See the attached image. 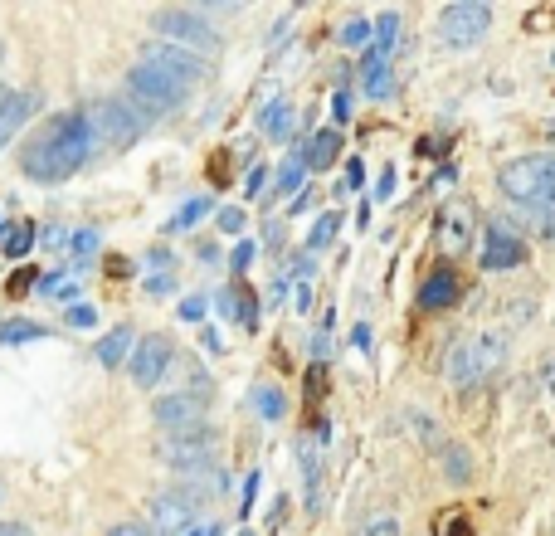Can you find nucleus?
I'll list each match as a JSON object with an SVG mask.
<instances>
[{
	"mask_svg": "<svg viewBox=\"0 0 555 536\" xmlns=\"http://www.w3.org/2000/svg\"><path fill=\"white\" fill-rule=\"evenodd\" d=\"M93 147L98 142H93L88 113H54L44 117L35 127V137L20 147V171L39 186H59V181H69L74 171L88 166Z\"/></svg>",
	"mask_w": 555,
	"mask_h": 536,
	"instance_id": "nucleus-1",
	"label": "nucleus"
},
{
	"mask_svg": "<svg viewBox=\"0 0 555 536\" xmlns=\"http://www.w3.org/2000/svg\"><path fill=\"white\" fill-rule=\"evenodd\" d=\"M185 88L181 78L161 74V69H151V64H137L132 74L122 78V98L137 108V113L147 117V122H161V117H171L176 108L185 103Z\"/></svg>",
	"mask_w": 555,
	"mask_h": 536,
	"instance_id": "nucleus-2",
	"label": "nucleus"
},
{
	"mask_svg": "<svg viewBox=\"0 0 555 536\" xmlns=\"http://www.w3.org/2000/svg\"><path fill=\"white\" fill-rule=\"evenodd\" d=\"M497 186L512 205H526V210L546 205V195L555 186V156H517V161H507L497 171Z\"/></svg>",
	"mask_w": 555,
	"mask_h": 536,
	"instance_id": "nucleus-3",
	"label": "nucleus"
},
{
	"mask_svg": "<svg viewBox=\"0 0 555 536\" xmlns=\"http://www.w3.org/2000/svg\"><path fill=\"white\" fill-rule=\"evenodd\" d=\"M88 122H93V142L108 147V152H127V147L151 127L127 98H98V103L88 108Z\"/></svg>",
	"mask_w": 555,
	"mask_h": 536,
	"instance_id": "nucleus-4",
	"label": "nucleus"
},
{
	"mask_svg": "<svg viewBox=\"0 0 555 536\" xmlns=\"http://www.w3.org/2000/svg\"><path fill=\"white\" fill-rule=\"evenodd\" d=\"M151 30L171 44H185V49H200V54H220V30L195 15V10H156L151 15Z\"/></svg>",
	"mask_w": 555,
	"mask_h": 536,
	"instance_id": "nucleus-5",
	"label": "nucleus"
},
{
	"mask_svg": "<svg viewBox=\"0 0 555 536\" xmlns=\"http://www.w3.org/2000/svg\"><path fill=\"white\" fill-rule=\"evenodd\" d=\"M142 64H151V69H161V74H171V78H181L185 88H195V83L210 78V54L185 49V44H171V39L147 44V49H142Z\"/></svg>",
	"mask_w": 555,
	"mask_h": 536,
	"instance_id": "nucleus-6",
	"label": "nucleus"
},
{
	"mask_svg": "<svg viewBox=\"0 0 555 536\" xmlns=\"http://www.w3.org/2000/svg\"><path fill=\"white\" fill-rule=\"evenodd\" d=\"M487 25H492V10H487V0H453L444 15H439V35H444L448 49H473L482 44L487 35Z\"/></svg>",
	"mask_w": 555,
	"mask_h": 536,
	"instance_id": "nucleus-7",
	"label": "nucleus"
},
{
	"mask_svg": "<svg viewBox=\"0 0 555 536\" xmlns=\"http://www.w3.org/2000/svg\"><path fill=\"white\" fill-rule=\"evenodd\" d=\"M205 405H210V395L205 390H171V395H161L156 405H151V420L161 424V429H190V424H200L205 415Z\"/></svg>",
	"mask_w": 555,
	"mask_h": 536,
	"instance_id": "nucleus-8",
	"label": "nucleus"
},
{
	"mask_svg": "<svg viewBox=\"0 0 555 536\" xmlns=\"http://www.w3.org/2000/svg\"><path fill=\"white\" fill-rule=\"evenodd\" d=\"M171 356H176V346L166 342L161 332L156 337H142V342L132 346V356H127V366H132V381L142 385V390H151V385L161 381L166 371H171Z\"/></svg>",
	"mask_w": 555,
	"mask_h": 536,
	"instance_id": "nucleus-9",
	"label": "nucleus"
},
{
	"mask_svg": "<svg viewBox=\"0 0 555 536\" xmlns=\"http://www.w3.org/2000/svg\"><path fill=\"white\" fill-rule=\"evenodd\" d=\"M210 454H215V429L210 424H190V429H176L166 439V459L176 468H200V463H210Z\"/></svg>",
	"mask_w": 555,
	"mask_h": 536,
	"instance_id": "nucleus-10",
	"label": "nucleus"
},
{
	"mask_svg": "<svg viewBox=\"0 0 555 536\" xmlns=\"http://www.w3.org/2000/svg\"><path fill=\"white\" fill-rule=\"evenodd\" d=\"M39 93H20V88H0V152L25 132V122H35Z\"/></svg>",
	"mask_w": 555,
	"mask_h": 536,
	"instance_id": "nucleus-11",
	"label": "nucleus"
},
{
	"mask_svg": "<svg viewBox=\"0 0 555 536\" xmlns=\"http://www.w3.org/2000/svg\"><path fill=\"white\" fill-rule=\"evenodd\" d=\"M473 239H478V215H473V205L453 200L444 215H439V249H444V254H463Z\"/></svg>",
	"mask_w": 555,
	"mask_h": 536,
	"instance_id": "nucleus-12",
	"label": "nucleus"
},
{
	"mask_svg": "<svg viewBox=\"0 0 555 536\" xmlns=\"http://www.w3.org/2000/svg\"><path fill=\"white\" fill-rule=\"evenodd\" d=\"M478 259L487 273H502V268H521V259H526V244H521V234L502 230V225H492V230L482 234V249Z\"/></svg>",
	"mask_w": 555,
	"mask_h": 536,
	"instance_id": "nucleus-13",
	"label": "nucleus"
},
{
	"mask_svg": "<svg viewBox=\"0 0 555 536\" xmlns=\"http://www.w3.org/2000/svg\"><path fill=\"white\" fill-rule=\"evenodd\" d=\"M195 522V498L190 493H161L151 498V527L156 532H185Z\"/></svg>",
	"mask_w": 555,
	"mask_h": 536,
	"instance_id": "nucleus-14",
	"label": "nucleus"
},
{
	"mask_svg": "<svg viewBox=\"0 0 555 536\" xmlns=\"http://www.w3.org/2000/svg\"><path fill=\"white\" fill-rule=\"evenodd\" d=\"M473 346V371H478V385L492 381L502 366H507V337L502 332H478V337H468Z\"/></svg>",
	"mask_w": 555,
	"mask_h": 536,
	"instance_id": "nucleus-15",
	"label": "nucleus"
},
{
	"mask_svg": "<svg viewBox=\"0 0 555 536\" xmlns=\"http://www.w3.org/2000/svg\"><path fill=\"white\" fill-rule=\"evenodd\" d=\"M458 293H463L458 273H453V268H434V273L424 278V288H419V307H424V312H444V307L458 303Z\"/></svg>",
	"mask_w": 555,
	"mask_h": 536,
	"instance_id": "nucleus-16",
	"label": "nucleus"
},
{
	"mask_svg": "<svg viewBox=\"0 0 555 536\" xmlns=\"http://www.w3.org/2000/svg\"><path fill=\"white\" fill-rule=\"evenodd\" d=\"M220 312L234 317V322H244V327H259V298H254V288L244 278H234L220 293Z\"/></svg>",
	"mask_w": 555,
	"mask_h": 536,
	"instance_id": "nucleus-17",
	"label": "nucleus"
},
{
	"mask_svg": "<svg viewBox=\"0 0 555 536\" xmlns=\"http://www.w3.org/2000/svg\"><path fill=\"white\" fill-rule=\"evenodd\" d=\"M444 381L448 385H478V371H473V346H468V337L463 342H453L448 346V356H444Z\"/></svg>",
	"mask_w": 555,
	"mask_h": 536,
	"instance_id": "nucleus-18",
	"label": "nucleus"
},
{
	"mask_svg": "<svg viewBox=\"0 0 555 536\" xmlns=\"http://www.w3.org/2000/svg\"><path fill=\"white\" fill-rule=\"evenodd\" d=\"M132 346H137V337H132V327H112L108 337H103V342H98V351H93V356H98V366H122V361H127V356H132Z\"/></svg>",
	"mask_w": 555,
	"mask_h": 536,
	"instance_id": "nucleus-19",
	"label": "nucleus"
},
{
	"mask_svg": "<svg viewBox=\"0 0 555 536\" xmlns=\"http://www.w3.org/2000/svg\"><path fill=\"white\" fill-rule=\"evenodd\" d=\"M30 249H35V225L30 220H15V225L0 230V254L5 259H25Z\"/></svg>",
	"mask_w": 555,
	"mask_h": 536,
	"instance_id": "nucleus-20",
	"label": "nucleus"
},
{
	"mask_svg": "<svg viewBox=\"0 0 555 536\" xmlns=\"http://www.w3.org/2000/svg\"><path fill=\"white\" fill-rule=\"evenodd\" d=\"M336 156H341V132H317L312 142H307V152H302V161L312 166V171H327Z\"/></svg>",
	"mask_w": 555,
	"mask_h": 536,
	"instance_id": "nucleus-21",
	"label": "nucleus"
},
{
	"mask_svg": "<svg viewBox=\"0 0 555 536\" xmlns=\"http://www.w3.org/2000/svg\"><path fill=\"white\" fill-rule=\"evenodd\" d=\"M259 127H263V137H273V142H283L288 132H293V108L283 103V98H273L268 108L259 113Z\"/></svg>",
	"mask_w": 555,
	"mask_h": 536,
	"instance_id": "nucleus-22",
	"label": "nucleus"
},
{
	"mask_svg": "<svg viewBox=\"0 0 555 536\" xmlns=\"http://www.w3.org/2000/svg\"><path fill=\"white\" fill-rule=\"evenodd\" d=\"M49 327H39L30 317H15V322H0V346H25V342H44Z\"/></svg>",
	"mask_w": 555,
	"mask_h": 536,
	"instance_id": "nucleus-23",
	"label": "nucleus"
},
{
	"mask_svg": "<svg viewBox=\"0 0 555 536\" xmlns=\"http://www.w3.org/2000/svg\"><path fill=\"white\" fill-rule=\"evenodd\" d=\"M405 424H409V429H414V439H419L424 449H434V454L444 449V429H439V424L429 420L424 410H405Z\"/></svg>",
	"mask_w": 555,
	"mask_h": 536,
	"instance_id": "nucleus-24",
	"label": "nucleus"
},
{
	"mask_svg": "<svg viewBox=\"0 0 555 536\" xmlns=\"http://www.w3.org/2000/svg\"><path fill=\"white\" fill-rule=\"evenodd\" d=\"M439 463H444L448 483H468V478H473V459H468V449H458V444H444V449H439Z\"/></svg>",
	"mask_w": 555,
	"mask_h": 536,
	"instance_id": "nucleus-25",
	"label": "nucleus"
},
{
	"mask_svg": "<svg viewBox=\"0 0 555 536\" xmlns=\"http://www.w3.org/2000/svg\"><path fill=\"white\" fill-rule=\"evenodd\" d=\"M356 536H400V517H395L390 507H375V512H366V517H361Z\"/></svg>",
	"mask_w": 555,
	"mask_h": 536,
	"instance_id": "nucleus-26",
	"label": "nucleus"
},
{
	"mask_svg": "<svg viewBox=\"0 0 555 536\" xmlns=\"http://www.w3.org/2000/svg\"><path fill=\"white\" fill-rule=\"evenodd\" d=\"M254 410H259L263 420H283V415H288V400H283L278 385H259V390H254Z\"/></svg>",
	"mask_w": 555,
	"mask_h": 536,
	"instance_id": "nucleus-27",
	"label": "nucleus"
},
{
	"mask_svg": "<svg viewBox=\"0 0 555 536\" xmlns=\"http://www.w3.org/2000/svg\"><path fill=\"white\" fill-rule=\"evenodd\" d=\"M361 78H366V98H390V93H395V74H390V64L361 69Z\"/></svg>",
	"mask_w": 555,
	"mask_h": 536,
	"instance_id": "nucleus-28",
	"label": "nucleus"
},
{
	"mask_svg": "<svg viewBox=\"0 0 555 536\" xmlns=\"http://www.w3.org/2000/svg\"><path fill=\"white\" fill-rule=\"evenodd\" d=\"M336 230H341V215H332V210H327V215L312 225V239H307V244H312V249H327V244L336 239Z\"/></svg>",
	"mask_w": 555,
	"mask_h": 536,
	"instance_id": "nucleus-29",
	"label": "nucleus"
},
{
	"mask_svg": "<svg viewBox=\"0 0 555 536\" xmlns=\"http://www.w3.org/2000/svg\"><path fill=\"white\" fill-rule=\"evenodd\" d=\"M370 39H375V25H370V20H351V25L341 30V44H346V49H361Z\"/></svg>",
	"mask_w": 555,
	"mask_h": 536,
	"instance_id": "nucleus-30",
	"label": "nucleus"
},
{
	"mask_svg": "<svg viewBox=\"0 0 555 536\" xmlns=\"http://www.w3.org/2000/svg\"><path fill=\"white\" fill-rule=\"evenodd\" d=\"M302 166H307V161L297 156V161H288V166L278 171V195H293L297 186H302Z\"/></svg>",
	"mask_w": 555,
	"mask_h": 536,
	"instance_id": "nucleus-31",
	"label": "nucleus"
},
{
	"mask_svg": "<svg viewBox=\"0 0 555 536\" xmlns=\"http://www.w3.org/2000/svg\"><path fill=\"white\" fill-rule=\"evenodd\" d=\"M69 249H74L78 259H88V254H93V249H98V234H93V230H78L74 239H69Z\"/></svg>",
	"mask_w": 555,
	"mask_h": 536,
	"instance_id": "nucleus-32",
	"label": "nucleus"
},
{
	"mask_svg": "<svg viewBox=\"0 0 555 536\" xmlns=\"http://www.w3.org/2000/svg\"><path fill=\"white\" fill-rule=\"evenodd\" d=\"M536 381H541V395H546V400H555V351L541 361V376H536Z\"/></svg>",
	"mask_w": 555,
	"mask_h": 536,
	"instance_id": "nucleus-33",
	"label": "nucleus"
},
{
	"mask_svg": "<svg viewBox=\"0 0 555 536\" xmlns=\"http://www.w3.org/2000/svg\"><path fill=\"white\" fill-rule=\"evenodd\" d=\"M205 210H210V200H190L181 215H176V225H171V230H181V225H195V220H200Z\"/></svg>",
	"mask_w": 555,
	"mask_h": 536,
	"instance_id": "nucleus-34",
	"label": "nucleus"
},
{
	"mask_svg": "<svg viewBox=\"0 0 555 536\" xmlns=\"http://www.w3.org/2000/svg\"><path fill=\"white\" fill-rule=\"evenodd\" d=\"M254 498H259V473H249V478H244V498H239V517H249V512H254Z\"/></svg>",
	"mask_w": 555,
	"mask_h": 536,
	"instance_id": "nucleus-35",
	"label": "nucleus"
},
{
	"mask_svg": "<svg viewBox=\"0 0 555 536\" xmlns=\"http://www.w3.org/2000/svg\"><path fill=\"white\" fill-rule=\"evenodd\" d=\"M98 322V312L88 303H78V307H69V327H93Z\"/></svg>",
	"mask_w": 555,
	"mask_h": 536,
	"instance_id": "nucleus-36",
	"label": "nucleus"
},
{
	"mask_svg": "<svg viewBox=\"0 0 555 536\" xmlns=\"http://www.w3.org/2000/svg\"><path fill=\"white\" fill-rule=\"evenodd\" d=\"M220 230L224 234H239V230H244V210H234V205H229V210H220Z\"/></svg>",
	"mask_w": 555,
	"mask_h": 536,
	"instance_id": "nucleus-37",
	"label": "nucleus"
},
{
	"mask_svg": "<svg viewBox=\"0 0 555 536\" xmlns=\"http://www.w3.org/2000/svg\"><path fill=\"white\" fill-rule=\"evenodd\" d=\"M35 278H39V273H30V268H20V273H15V283H10V293L20 298V293H30V288H39Z\"/></svg>",
	"mask_w": 555,
	"mask_h": 536,
	"instance_id": "nucleus-38",
	"label": "nucleus"
},
{
	"mask_svg": "<svg viewBox=\"0 0 555 536\" xmlns=\"http://www.w3.org/2000/svg\"><path fill=\"white\" fill-rule=\"evenodd\" d=\"M205 317V298H185L181 303V322H200Z\"/></svg>",
	"mask_w": 555,
	"mask_h": 536,
	"instance_id": "nucleus-39",
	"label": "nucleus"
},
{
	"mask_svg": "<svg viewBox=\"0 0 555 536\" xmlns=\"http://www.w3.org/2000/svg\"><path fill=\"white\" fill-rule=\"evenodd\" d=\"M332 117L336 122H351V93H336L332 98Z\"/></svg>",
	"mask_w": 555,
	"mask_h": 536,
	"instance_id": "nucleus-40",
	"label": "nucleus"
},
{
	"mask_svg": "<svg viewBox=\"0 0 555 536\" xmlns=\"http://www.w3.org/2000/svg\"><path fill=\"white\" fill-rule=\"evenodd\" d=\"M390 191H395V171L385 166V171H380V181H375V200H390Z\"/></svg>",
	"mask_w": 555,
	"mask_h": 536,
	"instance_id": "nucleus-41",
	"label": "nucleus"
},
{
	"mask_svg": "<svg viewBox=\"0 0 555 536\" xmlns=\"http://www.w3.org/2000/svg\"><path fill=\"white\" fill-rule=\"evenodd\" d=\"M249 264H254V244L244 239V244L234 249V273H244V268H249Z\"/></svg>",
	"mask_w": 555,
	"mask_h": 536,
	"instance_id": "nucleus-42",
	"label": "nucleus"
},
{
	"mask_svg": "<svg viewBox=\"0 0 555 536\" xmlns=\"http://www.w3.org/2000/svg\"><path fill=\"white\" fill-rule=\"evenodd\" d=\"M205 10H224V15H234V10H244L249 0H200Z\"/></svg>",
	"mask_w": 555,
	"mask_h": 536,
	"instance_id": "nucleus-43",
	"label": "nucleus"
},
{
	"mask_svg": "<svg viewBox=\"0 0 555 536\" xmlns=\"http://www.w3.org/2000/svg\"><path fill=\"white\" fill-rule=\"evenodd\" d=\"M147 293H156V298H161V293H171V278H166V273L147 278Z\"/></svg>",
	"mask_w": 555,
	"mask_h": 536,
	"instance_id": "nucleus-44",
	"label": "nucleus"
},
{
	"mask_svg": "<svg viewBox=\"0 0 555 536\" xmlns=\"http://www.w3.org/2000/svg\"><path fill=\"white\" fill-rule=\"evenodd\" d=\"M108 536H147V527H137V522H117Z\"/></svg>",
	"mask_w": 555,
	"mask_h": 536,
	"instance_id": "nucleus-45",
	"label": "nucleus"
},
{
	"mask_svg": "<svg viewBox=\"0 0 555 536\" xmlns=\"http://www.w3.org/2000/svg\"><path fill=\"white\" fill-rule=\"evenodd\" d=\"M0 536H35L30 527H20V522H0Z\"/></svg>",
	"mask_w": 555,
	"mask_h": 536,
	"instance_id": "nucleus-46",
	"label": "nucleus"
},
{
	"mask_svg": "<svg viewBox=\"0 0 555 536\" xmlns=\"http://www.w3.org/2000/svg\"><path fill=\"white\" fill-rule=\"evenodd\" d=\"M263 191V166H254V171H249V195H259Z\"/></svg>",
	"mask_w": 555,
	"mask_h": 536,
	"instance_id": "nucleus-47",
	"label": "nucleus"
},
{
	"mask_svg": "<svg viewBox=\"0 0 555 536\" xmlns=\"http://www.w3.org/2000/svg\"><path fill=\"white\" fill-rule=\"evenodd\" d=\"M185 536H220V527H185Z\"/></svg>",
	"mask_w": 555,
	"mask_h": 536,
	"instance_id": "nucleus-48",
	"label": "nucleus"
},
{
	"mask_svg": "<svg viewBox=\"0 0 555 536\" xmlns=\"http://www.w3.org/2000/svg\"><path fill=\"white\" fill-rule=\"evenodd\" d=\"M444 536H468V522H453V527H448Z\"/></svg>",
	"mask_w": 555,
	"mask_h": 536,
	"instance_id": "nucleus-49",
	"label": "nucleus"
},
{
	"mask_svg": "<svg viewBox=\"0 0 555 536\" xmlns=\"http://www.w3.org/2000/svg\"><path fill=\"white\" fill-rule=\"evenodd\" d=\"M546 210H555V186H551V195H546Z\"/></svg>",
	"mask_w": 555,
	"mask_h": 536,
	"instance_id": "nucleus-50",
	"label": "nucleus"
},
{
	"mask_svg": "<svg viewBox=\"0 0 555 536\" xmlns=\"http://www.w3.org/2000/svg\"><path fill=\"white\" fill-rule=\"evenodd\" d=\"M0 230H5V220H0Z\"/></svg>",
	"mask_w": 555,
	"mask_h": 536,
	"instance_id": "nucleus-51",
	"label": "nucleus"
},
{
	"mask_svg": "<svg viewBox=\"0 0 555 536\" xmlns=\"http://www.w3.org/2000/svg\"><path fill=\"white\" fill-rule=\"evenodd\" d=\"M0 59H5V49H0Z\"/></svg>",
	"mask_w": 555,
	"mask_h": 536,
	"instance_id": "nucleus-52",
	"label": "nucleus"
},
{
	"mask_svg": "<svg viewBox=\"0 0 555 536\" xmlns=\"http://www.w3.org/2000/svg\"><path fill=\"white\" fill-rule=\"evenodd\" d=\"M551 64H555V54H551Z\"/></svg>",
	"mask_w": 555,
	"mask_h": 536,
	"instance_id": "nucleus-53",
	"label": "nucleus"
}]
</instances>
